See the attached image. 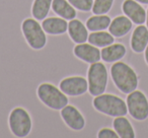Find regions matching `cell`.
Masks as SVG:
<instances>
[{
  "instance_id": "1",
  "label": "cell",
  "mask_w": 148,
  "mask_h": 138,
  "mask_svg": "<svg viewBox=\"0 0 148 138\" xmlns=\"http://www.w3.org/2000/svg\"><path fill=\"white\" fill-rule=\"evenodd\" d=\"M111 76L114 84L121 93L129 95L138 87V76L128 64L117 61L111 67Z\"/></svg>"
},
{
  "instance_id": "2",
  "label": "cell",
  "mask_w": 148,
  "mask_h": 138,
  "mask_svg": "<svg viewBox=\"0 0 148 138\" xmlns=\"http://www.w3.org/2000/svg\"><path fill=\"white\" fill-rule=\"evenodd\" d=\"M36 95L43 105L54 111H60L69 103L68 95H65L60 87H57L54 83L48 81L38 85Z\"/></svg>"
},
{
  "instance_id": "3",
  "label": "cell",
  "mask_w": 148,
  "mask_h": 138,
  "mask_svg": "<svg viewBox=\"0 0 148 138\" xmlns=\"http://www.w3.org/2000/svg\"><path fill=\"white\" fill-rule=\"evenodd\" d=\"M21 32L27 46L34 51H42L47 46V34L39 21L34 17L23 19L21 25Z\"/></svg>"
},
{
  "instance_id": "4",
  "label": "cell",
  "mask_w": 148,
  "mask_h": 138,
  "mask_svg": "<svg viewBox=\"0 0 148 138\" xmlns=\"http://www.w3.org/2000/svg\"><path fill=\"white\" fill-rule=\"evenodd\" d=\"M92 107L99 113L109 117L126 116L128 113L127 103L118 95L112 93H101L92 100Z\"/></svg>"
},
{
  "instance_id": "5",
  "label": "cell",
  "mask_w": 148,
  "mask_h": 138,
  "mask_svg": "<svg viewBox=\"0 0 148 138\" xmlns=\"http://www.w3.org/2000/svg\"><path fill=\"white\" fill-rule=\"evenodd\" d=\"M7 124L13 136L25 138L33 130V119L31 114L23 107H14L8 114Z\"/></svg>"
},
{
  "instance_id": "6",
  "label": "cell",
  "mask_w": 148,
  "mask_h": 138,
  "mask_svg": "<svg viewBox=\"0 0 148 138\" xmlns=\"http://www.w3.org/2000/svg\"><path fill=\"white\" fill-rule=\"evenodd\" d=\"M108 80H109V75L105 64L99 61L90 64L87 69L89 95L97 97L105 93L108 87Z\"/></svg>"
},
{
  "instance_id": "7",
  "label": "cell",
  "mask_w": 148,
  "mask_h": 138,
  "mask_svg": "<svg viewBox=\"0 0 148 138\" xmlns=\"http://www.w3.org/2000/svg\"><path fill=\"white\" fill-rule=\"evenodd\" d=\"M126 101L128 113L132 118L138 121H143L148 117V101L142 91L135 89L128 95Z\"/></svg>"
},
{
  "instance_id": "8",
  "label": "cell",
  "mask_w": 148,
  "mask_h": 138,
  "mask_svg": "<svg viewBox=\"0 0 148 138\" xmlns=\"http://www.w3.org/2000/svg\"><path fill=\"white\" fill-rule=\"evenodd\" d=\"M59 87L68 97H80L87 93L88 82L82 75H70L60 80Z\"/></svg>"
},
{
  "instance_id": "9",
  "label": "cell",
  "mask_w": 148,
  "mask_h": 138,
  "mask_svg": "<svg viewBox=\"0 0 148 138\" xmlns=\"http://www.w3.org/2000/svg\"><path fill=\"white\" fill-rule=\"evenodd\" d=\"M60 116L65 125L72 131L80 132L86 125L84 116L73 105H67L60 110Z\"/></svg>"
},
{
  "instance_id": "10",
  "label": "cell",
  "mask_w": 148,
  "mask_h": 138,
  "mask_svg": "<svg viewBox=\"0 0 148 138\" xmlns=\"http://www.w3.org/2000/svg\"><path fill=\"white\" fill-rule=\"evenodd\" d=\"M74 57L87 64L99 62L101 59V50L90 43L76 44L72 50Z\"/></svg>"
},
{
  "instance_id": "11",
  "label": "cell",
  "mask_w": 148,
  "mask_h": 138,
  "mask_svg": "<svg viewBox=\"0 0 148 138\" xmlns=\"http://www.w3.org/2000/svg\"><path fill=\"white\" fill-rule=\"evenodd\" d=\"M122 10L136 25H143L146 21V11L136 0H125Z\"/></svg>"
},
{
  "instance_id": "12",
  "label": "cell",
  "mask_w": 148,
  "mask_h": 138,
  "mask_svg": "<svg viewBox=\"0 0 148 138\" xmlns=\"http://www.w3.org/2000/svg\"><path fill=\"white\" fill-rule=\"evenodd\" d=\"M68 36L75 44L86 43L88 40V30L80 19H71L68 23Z\"/></svg>"
},
{
  "instance_id": "13",
  "label": "cell",
  "mask_w": 148,
  "mask_h": 138,
  "mask_svg": "<svg viewBox=\"0 0 148 138\" xmlns=\"http://www.w3.org/2000/svg\"><path fill=\"white\" fill-rule=\"evenodd\" d=\"M42 27L49 36H62L68 31V21L62 17H46L42 21Z\"/></svg>"
},
{
  "instance_id": "14",
  "label": "cell",
  "mask_w": 148,
  "mask_h": 138,
  "mask_svg": "<svg viewBox=\"0 0 148 138\" xmlns=\"http://www.w3.org/2000/svg\"><path fill=\"white\" fill-rule=\"evenodd\" d=\"M132 25H133V21L129 17L125 15H120L111 21L109 32L115 38H122L131 31Z\"/></svg>"
},
{
  "instance_id": "15",
  "label": "cell",
  "mask_w": 148,
  "mask_h": 138,
  "mask_svg": "<svg viewBox=\"0 0 148 138\" xmlns=\"http://www.w3.org/2000/svg\"><path fill=\"white\" fill-rule=\"evenodd\" d=\"M126 47L123 44H112L105 48H101V59L107 63H115L119 60L123 59L126 55Z\"/></svg>"
},
{
  "instance_id": "16",
  "label": "cell",
  "mask_w": 148,
  "mask_h": 138,
  "mask_svg": "<svg viewBox=\"0 0 148 138\" xmlns=\"http://www.w3.org/2000/svg\"><path fill=\"white\" fill-rule=\"evenodd\" d=\"M148 45V29L142 25H139L131 37V48L135 53H141L146 49Z\"/></svg>"
},
{
  "instance_id": "17",
  "label": "cell",
  "mask_w": 148,
  "mask_h": 138,
  "mask_svg": "<svg viewBox=\"0 0 148 138\" xmlns=\"http://www.w3.org/2000/svg\"><path fill=\"white\" fill-rule=\"evenodd\" d=\"M52 10L55 14L66 21H71L77 16L76 9L70 4L68 0H53Z\"/></svg>"
},
{
  "instance_id": "18",
  "label": "cell",
  "mask_w": 148,
  "mask_h": 138,
  "mask_svg": "<svg viewBox=\"0 0 148 138\" xmlns=\"http://www.w3.org/2000/svg\"><path fill=\"white\" fill-rule=\"evenodd\" d=\"M113 128L121 138L135 137V131L133 129V126L125 116L116 117L113 121Z\"/></svg>"
},
{
  "instance_id": "19",
  "label": "cell",
  "mask_w": 148,
  "mask_h": 138,
  "mask_svg": "<svg viewBox=\"0 0 148 138\" xmlns=\"http://www.w3.org/2000/svg\"><path fill=\"white\" fill-rule=\"evenodd\" d=\"M111 21V17L107 14H93L86 19L85 25L90 32L106 31L109 29Z\"/></svg>"
},
{
  "instance_id": "20",
  "label": "cell",
  "mask_w": 148,
  "mask_h": 138,
  "mask_svg": "<svg viewBox=\"0 0 148 138\" xmlns=\"http://www.w3.org/2000/svg\"><path fill=\"white\" fill-rule=\"evenodd\" d=\"M53 0H34L31 6V14L37 21H44L52 8Z\"/></svg>"
},
{
  "instance_id": "21",
  "label": "cell",
  "mask_w": 148,
  "mask_h": 138,
  "mask_svg": "<svg viewBox=\"0 0 148 138\" xmlns=\"http://www.w3.org/2000/svg\"><path fill=\"white\" fill-rule=\"evenodd\" d=\"M87 41L97 48H105L115 43V37L110 32L109 33L106 31L91 32L88 35Z\"/></svg>"
},
{
  "instance_id": "22",
  "label": "cell",
  "mask_w": 148,
  "mask_h": 138,
  "mask_svg": "<svg viewBox=\"0 0 148 138\" xmlns=\"http://www.w3.org/2000/svg\"><path fill=\"white\" fill-rule=\"evenodd\" d=\"M115 0H95L91 12L93 14H107L112 9Z\"/></svg>"
},
{
  "instance_id": "23",
  "label": "cell",
  "mask_w": 148,
  "mask_h": 138,
  "mask_svg": "<svg viewBox=\"0 0 148 138\" xmlns=\"http://www.w3.org/2000/svg\"><path fill=\"white\" fill-rule=\"evenodd\" d=\"M68 1L76 10L81 12H89L92 9L95 0H68Z\"/></svg>"
},
{
  "instance_id": "24",
  "label": "cell",
  "mask_w": 148,
  "mask_h": 138,
  "mask_svg": "<svg viewBox=\"0 0 148 138\" xmlns=\"http://www.w3.org/2000/svg\"><path fill=\"white\" fill-rule=\"evenodd\" d=\"M97 137L99 138H118L119 135L115 130L111 129V128H101L99 132H97Z\"/></svg>"
},
{
  "instance_id": "25",
  "label": "cell",
  "mask_w": 148,
  "mask_h": 138,
  "mask_svg": "<svg viewBox=\"0 0 148 138\" xmlns=\"http://www.w3.org/2000/svg\"><path fill=\"white\" fill-rule=\"evenodd\" d=\"M145 60H146V63L148 64V45L145 49Z\"/></svg>"
},
{
  "instance_id": "26",
  "label": "cell",
  "mask_w": 148,
  "mask_h": 138,
  "mask_svg": "<svg viewBox=\"0 0 148 138\" xmlns=\"http://www.w3.org/2000/svg\"><path fill=\"white\" fill-rule=\"evenodd\" d=\"M136 1L139 3H143V4H148V0H136Z\"/></svg>"
},
{
  "instance_id": "27",
  "label": "cell",
  "mask_w": 148,
  "mask_h": 138,
  "mask_svg": "<svg viewBox=\"0 0 148 138\" xmlns=\"http://www.w3.org/2000/svg\"><path fill=\"white\" fill-rule=\"evenodd\" d=\"M146 23H147V29H148V9H147V13H146Z\"/></svg>"
}]
</instances>
